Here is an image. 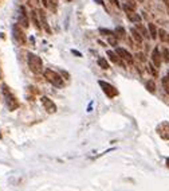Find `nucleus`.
I'll return each mask as SVG.
<instances>
[{
	"mask_svg": "<svg viewBox=\"0 0 169 191\" xmlns=\"http://www.w3.org/2000/svg\"><path fill=\"white\" fill-rule=\"evenodd\" d=\"M148 30H149V35H150L152 39H157V35H158V30L153 23L148 24Z\"/></svg>",
	"mask_w": 169,
	"mask_h": 191,
	"instance_id": "nucleus-11",
	"label": "nucleus"
},
{
	"mask_svg": "<svg viewBox=\"0 0 169 191\" xmlns=\"http://www.w3.org/2000/svg\"><path fill=\"white\" fill-rule=\"evenodd\" d=\"M98 65H99V67H102V69H109V63L105 58H98Z\"/></svg>",
	"mask_w": 169,
	"mask_h": 191,
	"instance_id": "nucleus-18",
	"label": "nucleus"
},
{
	"mask_svg": "<svg viewBox=\"0 0 169 191\" xmlns=\"http://www.w3.org/2000/svg\"><path fill=\"white\" fill-rule=\"evenodd\" d=\"M19 23H20V26L24 27V28H27L28 26H30L28 15H27V12H26V8H24L23 6L19 8Z\"/></svg>",
	"mask_w": 169,
	"mask_h": 191,
	"instance_id": "nucleus-8",
	"label": "nucleus"
},
{
	"mask_svg": "<svg viewBox=\"0 0 169 191\" xmlns=\"http://www.w3.org/2000/svg\"><path fill=\"white\" fill-rule=\"evenodd\" d=\"M12 35H14V39L18 43H20V44L26 43V35H24V32L22 31L19 24H14V26H12Z\"/></svg>",
	"mask_w": 169,
	"mask_h": 191,
	"instance_id": "nucleus-4",
	"label": "nucleus"
},
{
	"mask_svg": "<svg viewBox=\"0 0 169 191\" xmlns=\"http://www.w3.org/2000/svg\"><path fill=\"white\" fill-rule=\"evenodd\" d=\"M158 35H160V38L162 42H165V40H168V36H167V32H165L164 30H160L158 31Z\"/></svg>",
	"mask_w": 169,
	"mask_h": 191,
	"instance_id": "nucleus-22",
	"label": "nucleus"
},
{
	"mask_svg": "<svg viewBox=\"0 0 169 191\" xmlns=\"http://www.w3.org/2000/svg\"><path fill=\"white\" fill-rule=\"evenodd\" d=\"M161 57H162V61H165L167 63H169V50L167 47L162 48V55H161Z\"/></svg>",
	"mask_w": 169,
	"mask_h": 191,
	"instance_id": "nucleus-17",
	"label": "nucleus"
},
{
	"mask_svg": "<svg viewBox=\"0 0 169 191\" xmlns=\"http://www.w3.org/2000/svg\"><path fill=\"white\" fill-rule=\"evenodd\" d=\"M110 2H111L113 4H114L115 7H119V2H118V0H110Z\"/></svg>",
	"mask_w": 169,
	"mask_h": 191,
	"instance_id": "nucleus-24",
	"label": "nucleus"
},
{
	"mask_svg": "<svg viewBox=\"0 0 169 191\" xmlns=\"http://www.w3.org/2000/svg\"><path fill=\"white\" fill-rule=\"evenodd\" d=\"M31 19H32V23L35 24V27L38 28V30H42V26H40V22L38 19V15H36V11H34V10L31 11Z\"/></svg>",
	"mask_w": 169,
	"mask_h": 191,
	"instance_id": "nucleus-13",
	"label": "nucleus"
},
{
	"mask_svg": "<svg viewBox=\"0 0 169 191\" xmlns=\"http://www.w3.org/2000/svg\"><path fill=\"white\" fill-rule=\"evenodd\" d=\"M99 32H101V34H105V36H109V35L115 34V32H113L110 30H105V28H99Z\"/></svg>",
	"mask_w": 169,
	"mask_h": 191,
	"instance_id": "nucleus-23",
	"label": "nucleus"
},
{
	"mask_svg": "<svg viewBox=\"0 0 169 191\" xmlns=\"http://www.w3.org/2000/svg\"><path fill=\"white\" fill-rule=\"evenodd\" d=\"M115 35H118L119 38H122V36L125 35V30L122 27H118V28H115Z\"/></svg>",
	"mask_w": 169,
	"mask_h": 191,
	"instance_id": "nucleus-21",
	"label": "nucleus"
},
{
	"mask_svg": "<svg viewBox=\"0 0 169 191\" xmlns=\"http://www.w3.org/2000/svg\"><path fill=\"white\" fill-rule=\"evenodd\" d=\"M161 82H162V88H164V90L169 94V78H168V77H164Z\"/></svg>",
	"mask_w": 169,
	"mask_h": 191,
	"instance_id": "nucleus-16",
	"label": "nucleus"
},
{
	"mask_svg": "<svg viewBox=\"0 0 169 191\" xmlns=\"http://www.w3.org/2000/svg\"><path fill=\"white\" fill-rule=\"evenodd\" d=\"M130 32H132V35H133V38H134L138 43H142V38L144 36L141 35V32L137 30V28H130Z\"/></svg>",
	"mask_w": 169,
	"mask_h": 191,
	"instance_id": "nucleus-12",
	"label": "nucleus"
},
{
	"mask_svg": "<svg viewBox=\"0 0 169 191\" xmlns=\"http://www.w3.org/2000/svg\"><path fill=\"white\" fill-rule=\"evenodd\" d=\"M99 86L103 89V92L106 93V96L107 97H110V98H113V97H115L117 94H118V90L114 88V86H111L110 84H107V82H105V81H99Z\"/></svg>",
	"mask_w": 169,
	"mask_h": 191,
	"instance_id": "nucleus-5",
	"label": "nucleus"
},
{
	"mask_svg": "<svg viewBox=\"0 0 169 191\" xmlns=\"http://www.w3.org/2000/svg\"><path fill=\"white\" fill-rule=\"evenodd\" d=\"M43 74H44V78H46L52 86H56V88L63 86V78L56 71L51 70V69H47V70L43 71Z\"/></svg>",
	"mask_w": 169,
	"mask_h": 191,
	"instance_id": "nucleus-3",
	"label": "nucleus"
},
{
	"mask_svg": "<svg viewBox=\"0 0 169 191\" xmlns=\"http://www.w3.org/2000/svg\"><path fill=\"white\" fill-rule=\"evenodd\" d=\"M40 101H42V105L44 108V111H47L48 113H55L56 112V105L52 100H50L48 97L43 96L42 98H40Z\"/></svg>",
	"mask_w": 169,
	"mask_h": 191,
	"instance_id": "nucleus-6",
	"label": "nucleus"
},
{
	"mask_svg": "<svg viewBox=\"0 0 169 191\" xmlns=\"http://www.w3.org/2000/svg\"><path fill=\"white\" fill-rule=\"evenodd\" d=\"M128 2L130 3V4H133V6H134V0H128Z\"/></svg>",
	"mask_w": 169,
	"mask_h": 191,
	"instance_id": "nucleus-27",
	"label": "nucleus"
},
{
	"mask_svg": "<svg viewBox=\"0 0 169 191\" xmlns=\"http://www.w3.org/2000/svg\"><path fill=\"white\" fill-rule=\"evenodd\" d=\"M2 89H3V96H4V100H6L7 108L10 109V111H15V109L19 107V102H18V100H16V97L12 94V92L7 88V85H3Z\"/></svg>",
	"mask_w": 169,
	"mask_h": 191,
	"instance_id": "nucleus-2",
	"label": "nucleus"
},
{
	"mask_svg": "<svg viewBox=\"0 0 169 191\" xmlns=\"http://www.w3.org/2000/svg\"><path fill=\"white\" fill-rule=\"evenodd\" d=\"M0 77H2V71H0Z\"/></svg>",
	"mask_w": 169,
	"mask_h": 191,
	"instance_id": "nucleus-29",
	"label": "nucleus"
},
{
	"mask_svg": "<svg viewBox=\"0 0 169 191\" xmlns=\"http://www.w3.org/2000/svg\"><path fill=\"white\" fill-rule=\"evenodd\" d=\"M42 4L44 7H48V0H42Z\"/></svg>",
	"mask_w": 169,
	"mask_h": 191,
	"instance_id": "nucleus-25",
	"label": "nucleus"
},
{
	"mask_svg": "<svg viewBox=\"0 0 169 191\" xmlns=\"http://www.w3.org/2000/svg\"><path fill=\"white\" fill-rule=\"evenodd\" d=\"M27 62L30 66L31 71L35 74H42L43 71V62L40 59V57L32 54V52H27Z\"/></svg>",
	"mask_w": 169,
	"mask_h": 191,
	"instance_id": "nucleus-1",
	"label": "nucleus"
},
{
	"mask_svg": "<svg viewBox=\"0 0 169 191\" xmlns=\"http://www.w3.org/2000/svg\"><path fill=\"white\" fill-rule=\"evenodd\" d=\"M39 19H40V24L43 26V28L46 30L48 34H51V28L50 26H48V22H47V16H46V12L39 10Z\"/></svg>",
	"mask_w": 169,
	"mask_h": 191,
	"instance_id": "nucleus-10",
	"label": "nucleus"
},
{
	"mask_svg": "<svg viewBox=\"0 0 169 191\" xmlns=\"http://www.w3.org/2000/svg\"><path fill=\"white\" fill-rule=\"evenodd\" d=\"M168 78H169V71H168Z\"/></svg>",
	"mask_w": 169,
	"mask_h": 191,
	"instance_id": "nucleus-28",
	"label": "nucleus"
},
{
	"mask_svg": "<svg viewBox=\"0 0 169 191\" xmlns=\"http://www.w3.org/2000/svg\"><path fill=\"white\" fill-rule=\"evenodd\" d=\"M146 89H148V90L149 92H150V93H154L156 92V85H154V81H148V82H146Z\"/></svg>",
	"mask_w": 169,
	"mask_h": 191,
	"instance_id": "nucleus-15",
	"label": "nucleus"
},
{
	"mask_svg": "<svg viewBox=\"0 0 169 191\" xmlns=\"http://www.w3.org/2000/svg\"><path fill=\"white\" fill-rule=\"evenodd\" d=\"M107 55H109V58H110L111 62H114V63H121V61H119V57L115 54V51H111V50H109L107 51Z\"/></svg>",
	"mask_w": 169,
	"mask_h": 191,
	"instance_id": "nucleus-14",
	"label": "nucleus"
},
{
	"mask_svg": "<svg viewBox=\"0 0 169 191\" xmlns=\"http://www.w3.org/2000/svg\"><path fill=\"white\" fill-rule=\"evenodd\" d=\"M152 61L154 63L156 67H160L161 66V62H162V57L160 54V48L158 47H154L152 51Z\"/></svg>",
	"mask_w": 169,
	"mask_h": 191,
	"instance_id": "nucleus-9",
	"label": "nucleus"
},
{
	"mask_svg": "<svg viewBox=\"0 0 169 191\" xmlns=\"http://www.w3.org/2000/svg\"><path fill=\"white\" fill-rule=\"evenodd\" d=\"M115 54L118 55L121 59L126 61L128 63H133V57H132L130 52L126 50V48H124V47H115Z\"/></svg>",
	"mask_w": 169,
	"mask_h": 191,
	"instance_id": "nucleus-7",
	"label": "nucleus"
},
{
	"mask_svg": "<svg viewBox=\"0 0 169 191\" xmlns=\"http://www.w3.org/2000/svg\"><path fill=\"white\" fill-rule=\"evenodd\" d=\"M149 67H150V71L153 73V75H157V71L154 70V69H153V66H149Z\"/></svg>",
	"mask_w": 169,
	"mask_h": 191,
	"instance_id": "nucleus-26",
	"label": "nucleus"
},
{
	"mask_svg": "<svg viewBox=\"0 0 169 191\" xmlns=\"http://www.w3.org/2000/svg\"><path fill=\"white\" fill-rule=\"evenodd\" d=\"M137 30H138V31L141 32V35H142V36H146V38H149V32H148L146 30H145V28H144L142 26H141L140 23H138V27H137Z\"/></svg>",
	"mask_w": 169,
	"mask_h": 191,
	"instance_id": "nucleus-20",
	"label": "nucleus"
},
{
	"mask_svg": "<svg viewBox=\"0 0 169 191\" xmlns=\"http://www.w3.org/2000/svg\"><path fill=\"white\" fill-rule=\"evenodd\" d=\"M48 7H51V10L55 12L58 8V0H48Z\"/></svg>",
	"mask_w": 169,
	"mask_h": 191,
	"instance_id": "nucleus-19",
	"label": "nucleus"
},
{
	"mask_svg": "<svg viewBox=\"0 0 169 191\" xmlns=\"http://www.w3.org/2000/svg\"><path fill=\"white\" fill-rule=\"evenodd\" d=\"M67 2H71V0H67Z\"/></svg>",
	"mask_w": 169,
	"mask_h": 191,
	"instance_id": "nucleus-30",
	"label": "nucleus"
}]
</instances>
